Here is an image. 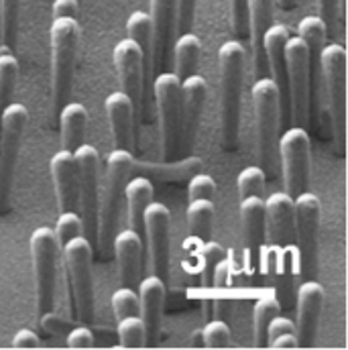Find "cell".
Instances as JSON below:
<instances>
[{
  "label": "cell",
  "mask_w": 348,
  "mask_h": 350,
  "mask_svg": "<svg viewBox=\"0 0 348 350\" xmlns=\"http://www.w3.org/2000/svg\"><path fill=\"white\" fill-rule=\"evenodd\" d=\"M247 51L241 41H226L218 49L220 84V143L226 151L239 149L241 98L245 84Z\"/></svg>",
  "instance_id": "6da1fadb"
},
{
  "label": "cell",
  "mask_w": 348,
  "mask_h": 350,
  "mask_svg": "<svg viewBox=\"0 0 348 350\" xmlns=\"http://www.w3.org/2000/svg\"><path fill=\"white\" fill-rule=\"evenodd\" d=\"M267 206V237L269 245L263 249L267 271L277 279H285L291 269L293 247V198L287 191H273L265 200Z\"/></svg>",
  "instance_id": "7a4b0ae2"
},
{
  "label": "cell",
  "mask_w": 348,
  "mask_h": 350,
  "mask_svg": "<svg viewBox=\"0 0 348 350\" xmlns=\"http://www.w3.org/2000/svg\"><path fill=\"white\" fill-rule=\"evenodd\" d=\"M135 167L133 151L126 149H112L106 159V174H104V196L98 206V232H96V247L102 255L112 247V239L118 230L120 218V200L124 198L126 179Z\"/></svg>",
  "instance_id": "3957f363"
},
{
  "label": "cell",
  "mask_w": 348,
  "mask_h": 350,
  "mask_svg": "<svg viewBox=\"0 0 348 350\" xmlns=\"http://www.w3.org/2000/svg\"><path fill=\"white\" fill-rule=\"evenodd\" d=\"M49 43H51V104L53 110L59 112L62 106L72 96L76 55L80 43L78 18L72 16L53 18L49 29Z\"/></svg>",
  "instance_id": "277c9868"
},
{
  "label": "cell",
  "mask_w": 348,
  "mask_h": 350,
  "mask_svg": "<svg viewBox=\"0 0 348 350\" xmlns=\"http://www.w3.org/2000/svg\"><path fill=\"white\" fill-rule=\"evenodd\" d=\"M62 257V245L55 230L49 226H39L31 234V259L35 275V301L37 318L45 322L55 312L57 293V265Z\"/></svg>",
  "instance_id": "5b68a950"
},
{
  "label": "cell",
  "mask_w": 348,
  "mask_h": 350,
  "mask_svg": "<svg viewBox=\"0 0 348 350\" xmlns=\"http://www.w3.org/2000/svg\"><path fill=\"white\" fill-rule=\"evenodd\" d=\"M255 126H257V157L267 179H273L277 172V139H279V92L271 78L261 76L251 90Z\"/></svg>",
  "instance_id": "8992f818"
},
{
  "label": "cell",
  "mask_w": 348,
  "mask_h": 350,
  "mask_svg": "<svg viewBox=\"0 0 348 350\" xmlns=\"http://www.w3.org/2000/svg\"><path fill=\"white\" fill-rule=\"evenodd\" d=\"M322 84L328 96L330 129L336 153L347 149V49L340 43L324 45L320 55Z\"/></svg>",
  "instance_id": "52a82bcc"
},
{
  "label": "cell",
  "mask_w": 348,
  "mask_h": 350,
  "mask_svg": "<svg viewBox=\"0 0 348 350\" xmlns=\"http://www.w3.org/2000/svg\"><path fill=\"white\" fill-rule=\"evenodd\" d=\"M320 198L312 191H302L293 198V247L297 271L304 279L318 273V234H320Z\"/></svg>",
  "instance_id": "ba28073f"
},
{
  "label": "cell",
  "mask_w": 348,
  "mask_h": 350,
  "mask_svg": "<svg viewBox=\"0 0 348 350\" xmlns=\"http://www.w3.org/2000/svg\"><path fill=\"white\" fill-rule=\"evenodd\" d=\"M92 245L84 234L72 239L62 247L66 262L70 295L74 301V316L80 324L90 326L94 320V277H92Z\"/></svg>",
  "instance_id": "9c48e42d"
},
{
  "label": "cell",
  "mask_w": 348,
  "mask_h": 350,
  "mask_svg": "<svg viewBox=\"0 0 348 350\" xmlns=\"http://www.w3.org/2000/svg\"><path fill=\"white\" fill-rule=\"evenodd\" d=\"M151 92L157 104L161 155L174 161L179 153V118H181V80L174 72H161L153 78Z\"/></svg>",
  "instance_id": "30bf717a"
},
{
  "label": "cell",
  "mask_w": 348,
  "mask_h": 350,
  "mask_svg": "<svg viewBox=\"0 0 348 350\" xmlns=\"http://www.w3.org/2000/svg\"><path fill=\"white\" fill-rule=\"evenodd\" d=\"M29 122L27 106L10 102L0 116V212L8 208L18 151Z\"/></svg>",
  "instance_id": "8fae6325"
},
{
  "label": "cell",
  "mask_w": 348,
  "mask_h": 350,
  "mask_svg": "<svg viewBox=\"0 0 348 350\" xmlns=\"http://www.w3.org/2000/svg\"><path fill=\"white\" fill-rule=\"evenodd\" d=\"M310 135L304 126H291L277 139V155L283 172L285 191L295 198L310 181Z\"/></svg>",
  "instance_id": "7c38bea8"
},
{
  "label": "cell",
  "mask_w": 348,
  "mask_h": 350,
  "mask_svg": "<svg viewBox=\"0 0 348 350\" xmlns=\"http://www.w3.org/2000/svg\"><path fill=\"white\" fill-rule=\"evenodd\" d=\"M78 163V187H80V216L84 226V237L90 245H96L98 232V206H100V155L98 149L82 143L74 151Z\"/></svg>",
  "instance_id": "4fadbf2b"
},
{
  "label": "cell",
  "mask_w": 348,
  "mask_h": 350,
  "mask_svg": "<svg viewBox=\"0 0 348 350\" xmlns=\"http://www.w3.org/2000/svg\"><path fill=\"white\" fill-rule=\"evenodd\" d=\"M143 237L147 241L149 265L153 269V275L168 281L172 261V212L165 204L153 200L145 208Z\"/></svg>",
  "instance_id": "5bb4252c"
},
{
  "label": "cell",
  "mask_w": 348,
  "mask_h": 350,
  "mask_svg": "<svg viewBox=\"0 0 348 350\" xmlns=\"http://www.w3.org/2000/svg\"><path fill=\"white\" fill-rule=\"evenodd\" d=\"M285 62H287V82L291 100V118L297 126H306L310 118V62L308 47L299 37L285 41Z\"/></svg>",
  "instance_id": "9a60e30c"
},
{
  "label": "cell",
  "mask_w": 348,
  "mask_h": 350,
  "mask_svg": "<svg viewBox=\"0 0 348 350\" xmlns=\"http://www.w3.org/2000/svg\"><path fill=\"white\" fill-rule=\"evenodd\" d=\"M241 226H243V247H245L247 275H257L263 262V249L267 243L265 198L249 196V198L241 200Z\"/></svg>",
  "instance_id": "2e32d148"
},
{
  "label": "cell",
  "mask_w": 348,
  "mask_h": 350,
  "mask_svg": "<svg viewBox=\"0 0 348 350\" xmlns=\"http://www.w3.org/2000/svg\"><path fill=\"white\" fill-rule=\"evenodd\" d=\"M208 98V82L202 74L181 80V118H179V151L187 157L193 151L204 104Z\"/></svg>",
  "instance_id": "e0dca14e"
},
{
  "label": "cell",
  "mask_w": 348,
  "mask_h": 350,
  "mask_svg": "<svg viewBox=\"0 0 348 350\" xmlns=\"http://www.w3.org/2000/svg\"><path fill=\"white\" fill-rule=\"evenodd\" d=\"M112 59L116 68V78L120 90L131 98L137 114L143 104V86H145V55L137 41L131 37L118 41L112 49Z\"/></svg>",
  "instance_id": "ac0fdd59"
},
{
  "label": "cell",
  "mask_w": 348,
  "mask_h": 350,
  "mask_svg": "<svg viewBox=\"0 0 348 350\" xmlns=\"http://www.w3.org/2000/svg\"><path fill=\"white\" fill-rule=\"evenodd\" d=\"M153 31V74L168 72L177 31V0H149Z\"/></svg>",
  "instance_id": "d6986e66"
},
{
  "label": "cell",
  "mask_w": 348,
  "mask_h": 350,
  "mask_svg": "<svg viewBox=\"0 0 348 350\" xmlns=\"http://www.w3.org/2000/svg\"><path fill=\"white\" fill-rule=\"evenodd\" d=\"M289 31L285 25H271L265 33L263 45L267 55V70H271V80L279 92V112L281 122L291 120V100H289V82H287V62H285V41Z\"/></svg>",
  "instance_id": "ffe728a7"
},
{
  "label": "cell",
  "mask_w": 348,
  "mask_h": 350,
  "mask_svg": "<svg viewBox=\"0 0 348 350\" xmlns=\"http://www.w3.org/2000/svg\"><path fill=\"white\" fill-rule=\"evenodd\" d=\"M326 291L316 279H304V283L297 287L295 293V310H297V347L310 349L316 342L318 336V326H320V316L324 308Z\"/></svg>",
  "instance_id": "44dd1931"
},
{
  "label": "cell",
  "mask_w": 348,
  "mask_h": 350,
  "mask_svg": "<svg viewBox=\"0 0 348 350\" xmlns=\"http://www.w3.org/2000/svg\"><path fill=\"white\" fill-rule=\"evenodd\" d=\"M49 172L55 187L59 210H80V187H78V163L72 151L62 149L49 161Z\"/></svg>",
  "instance_id": "7402d4cb"
},
{
  "label": "cell",
  "mask_w": 348,
  "mask_h": 350,
  "mask_svg": "<svg viewBox=\"0 0 348 350\" xmlns=\"http://www.w3.org/2000/svg\"><path fill=\"white\" fill-rule=\"evenodd\" d=\"M104 110L110 122V133L116 149H135V106L131 98L122 92L116 90L104 98Z\"/></svg>",
  "instance_id": "603a6c76"
},
{
  "label": "cell",
  "mask_w": 348,
  "mask_h": 350,
  "mask_svg": "<svg viewBox=\"0 0 348 350\" xmlns=\"http://www.w3.org/2000/svg\"><path fill=\"white\" fill-rule=\"evenodd\" d=\"M143 251H145L143 237L137 230H133V228L116 230V234L112 239V253L116 257L118 277H120L122 285L135 287L139 283Z\"/></svg>",
  "instance_id": "cb8c5ba5"
},
{
  "label": "cell",
  "mask_w": 348,
  "mask_h": 350,
  "mask_svg": "<svg viewBox=\"0 0 348 350\" xmlns=\"http://www.w3.org/2000/svg\"><path fill=\"white\" fill-rule=\"evenodd\" d=\"M165 293H168L165 281L157 275H149L139 283V316L145 324L147 342H155L159 336Z\"/></svg>",
  "instance_id": "d4e9b609"
},
{
  "label": "cell",
  "mask_w": 348,
  "mask_h": 350,
  "mask_svg": "<svg viewBox=\"0 0 348 350\" xmlns=\"http://www.w3.org/2000/svg\"><path fill=\"white\" fill-rule=\"evenodd\" d=\"M249 10V37L253 49V68L255 74L261 78L267 74V55H265V33L273 25L275 14V0H247Z\"/></svg>",
  "instance_id": "484cf974"
},
{
  "label": "cell",
  "mask_w": 348,
  "mask_h": 350,
  "mask_svg": "<svg viewBox=\"0 0 348 350\" xmlns=\"http://www.w3.org/2000/svg\"><path fill=\"white\" fill-rule=\"evenodd\" d=\"M297 37L308 47V62H310V80L314 78L316 88H320L322 82V70H320V55L326 45L328 29L324 21L318 14H308L297 25Z\"/></svg>",
  "instance_id": "4316f807"
},
{
  "label": "cell",
  "mask_w": 348,
  "mask_h": 350,
  "mask_svg": "<svg viewBox=\"0 0 348 350\" xmlns=\"http://www.w3.org/2000/svg\"><path fill=\"white\" fill-rule=\"evenodd\" d=\"M216 208L212 200H189L185 208V222H187V243L185 247H200L212 234Z\"/></svg>",
  "instance_id": "83f0119b"
},
{
  "label": "cell",
  "mask_w": 348,
  "mask_h": 350,
  "mask_svg": "<svg viewBox=\"0 0 348 350\" xmlns=\"http://www.w3.org/2000/svg\"><path fill=\"white\" fill-rule=\"evenodd\" d=\"M57 114H59V124H62V149H68L74 153L84 143V137H86V106L80 102L68 100Z\"/></svg>",
  "instance_id": "f1b7e54d"
},
{
  "label": "cell",
  "mask_w": 348,
  "mask_h": 350,
  "mask_svg": "<svg viewBox=\"0 0 348 350\" xmlns=\"http://www.w3.org/2000/svg\"><path fill=\"white\" fill-rule=\"evenodd\" d=\"M153 198H155V187H153L151 179L139 175V177H133L131 181H126L124 200H126V208H129V224L141 237H143V214H145V208L153 202Z\"/></svg>",
  "instance_id": "f546056e"
},
{
  "label": "cell",
  "mask_w": 348,
  "mask_h": 350,
  "mask_svg": "<svg viewBox=\"0 0 348 350\" xmlns=\"http://www.w3.org/2000/svg\"><path fill=\"white\" fill-rule=\"evenodd\" d=\"M202 41L198 35H193L191 31L181 33L174 41V49H172V57H174V74L183 80L191 74H196L200 57H202Z\"/></svg>",
  "instance_id": "4dcf8cb0"
},
{
  "label": "cell",
  "mask_w": 348,
  "mask_h": 350,
  "mask_svg": "<svg viewBox=\"0 0 348 350\" xmlns=\"http://www.w3.org/2000/svg\"><path fill=\"white\" fill-rule=\"evenodd\" d=\"M281 310V304L275 295H265L259 297L255 301V308H253V334H255V347L265 349L267 342H269V336H267V328L271 324V320L279 314Z\"/></svg>",
  "instance_id": "1f68e13d"
},
{
  "label": "cell",
  "mask_w": 348,
  "mask_h": 350,
  "mask_svg": "<svg viewBox=\"0 0 348 350\" xmlns=\"http://www.w3.org/2000/svg\"><path fill=\"white\" fill-rule=\"evenodd\" d=\"M23 0H0V49L14 51Z\"/></svg>",
  "instance_id": "d6a6232c"
},
{
  "label": "cell",
  "mask_w": 348,
  "mask_h": 350,
  "mask_svg": "<svg viewBox=\"0 0 348 350\" xmlns=\"http://www.w3.org/2000/svg\"><path fill=\"white\" fill-rule=\"evenodd\" d=\"M198 253H200V261H202V265H200L202 285H204L206 291H210V289H212V283H214L216 269H218V265H220L222 259L228 257V253H226V249H224L220 243L210 241V239L198 247Z\"/></svg>",
  "instance_id": "836d02e7"
},
{
  "label": "cell",
  "mask_w": 348,
  "mask_h": 350,
  "mask_svg": "<svg viewBox=\"0 0 348 350\" xmlns=\"http://www.w3.org/2000/svg\"><path fill=\"white\" fill-rule=\"evenodd\" d=\"M16 80H18V62L14 53L8 49H0V116L12 100Z\"/></svg>",
  "instance_id": "e575fe53"
},
{
  "label": "cell",
  "mask_w": 348,
  "mask_h": 350,
  "mask_svg": "<svg viewBox=\"0 0 348 350\" xmlns=\"http://www.w3.org/2000/svg\"><path fill=\"white\" fill-rule=\"evenodd\" d=\"M118 345L124 349H141L147 345V332L141 316H124L116 320Z\"/></svg>",
  "instance_id": "d590c367"
},
{
  "label": "cell",
  "mask_w": 348,
  "mask_h": 350,
  "mask_svg": "<svg viewBox=\"0 0 348 350\" xmlns=\"http://www.w3.org/2000/svg\"><path fill=\"white\" fill-rule=\"evenodd\" d=\"M265 183L267 175L259 165H249L245 167L237 177V187H239V198H249V196H259L265 198Z\"/></svg>",
  "instance_id": "8d00e7d4"
},
{
  "label": "cell",
  "mask_w": 348,
  "mask_h": 350,
  "mask_svg": "<svg viewBox=\"0 0 348 350\" xmlns=\"http://www.w3.org/2000/svg\"><path fill=\"white\" fill-rule=\"evenodd\" d=\"M55 237L59 241V245L64 247L66 243H70L72 239L84 234V226H82V216L74 210H64L59 216H57V222H55Z\"/></svg>",
  "instance_id": "74e56055"
},
{
  "label": "cell",
  "mask_w": 348,
  "mask_h": 350,
  "mask_svg": "<svg viewBox=\"0 0 348 350\" xmlns=\"http://www.w3.org/2000/svg\"><path fill=\"white\" fill-rule=\"evenodd\" d=\"M112 312L116 316V320L124 318V316H139V293L135 291V287L122 285L112 293Z\"/></svg>",
  "instance_id": "f35d334b"
},
{
  "label": "cell",
  "mask_w": 348,
  "mask_h": 350,
  "mask_svg": "<svg viewBox=\"0 0 348 350\" xmlns=\"http://www.w3.org/2000/svg\"><path fill=\"white\" fill-rule=\"evenodd\" d=\"M202 338H204V347L208 349H226L230 345V326L224 320L212 318L206 322V326L202 328Z\"/></svg>",
  "instance_id": "ab89813d"
},
{
  "label": "cell",
  "mask_w": 348,
  "mask_h": 350,
  "mask_svg": "<svg viewBox=\"0 0 348 350\" xmlns=\"http://www.w3.org/2000/svg\"><path fill=\"white\" fill-rule=\"evenodd\" d=\"M216 196V181L208 174H196L187 183V200H212Z\"/></svg>",
  "instance_id": "60d3db41"
},
{
  "label": "cell",
  "mask_w": 348,
  "mask_h": 350,
  "mask_svg": "<svg viewBox=\"0 0 348 350\" xmlns=\"http://www.w3.org/2000/svg\"><path fill=\"white\" fill-rule=\"evenodd\" d=\"M230 25L239 39L249 37V10L247 0H230Z\"/></svg>",
  "instance_id": "b9f144b4"
},
{
  "label": "cell",
  "mask_w": 348,
  "mask_h": 350,
  "mask_svg": "<svg viewBox=\"0 0 348 350\" xmlns=\"http://www.w3.org/2000/svg\"><path fill=\"white\" fill-rule=\"evenodd\" d=\"M343 4H345V0H318V16L324 21L328 33H332L336 29L338 12H340Z\"/></svg>",
  "instance_id": "7bdbcfd3"
},
{
  "label": "cell",
  "mask_w": 348,
  "mask_h": 350,
  "mask_svg": "<svg viewBox=\"0 0 348 350\" xmlns=\"http://www.w3.org/2000/svg\"><path fill=\"white\" fill-rule=\"evenodd\" d=\"M196 2L198 0H177V31H179V35L191 31L193 16H196Z\"/></svg>",
  "instance_id": "ee69618b"
},
{
  "label": "cell",
  "mask_w": 348,
  "mask_h": 350,
  "mask_svg": "<svg viewBox=\"0 0 348 350\" xmlns=\"http://www.w3.org/2000/svg\"><path fill=\"white\" fill-rule=\"evenodd\" d=\"M66 345L72 347V349H92V347H94V332L90 330V326L80 324V326H76V328L68 334Z\"/></svg>",
  "instance_id": "f6af8a7d"
},
{
  "label": "cell",
  "mask_w": 348,
  "mask_h": 350,
  "mask_svg": "<svg viewBox=\"0 0 348 350\" xmlns=\"http://www.w3.org/2000/svg\"><path fill=\"white\" fill-rule=\"evenodd\" d=\"M279 334H297V330H295V322L293 320H289V318H281L279 314L271 320V324H269V328H267V336H269V340L271 338H275V336H279ZM269 345V342H267Z\"/></svg>",
  "instance_id": "bcb514c9"
},
{
  "label": "cell",
  "mask_w": 348,
  "mask_h": 350,
  "mask_svg": "<svg viewBox=\"0 0 348 350\" xmlns=\"http://www.w3.org/2000/svg\"><path fill=\"white\" fill-rule=\"evenodd\" d=\"M51 14H53V18H59V16L78 18V14H80V0H53Z\"/></svg>",
  "instance_id": "7dc6e473"
},
{
  "label": "cell",
  "mask_w": 348,
  "mask_h": 350,
  "mask_svg": "<svg viewBox=\"0 0 348 350\" xmlns=\"http://www.w3.org/2000/svg\"><path fill=\"white\" fill-rule=\"evenodd\" d=\"M41 345L39 336L31 330V328H21L14 338H12V347L14 349H37Z\"/></svg>",
  "instance_id": "c3c4849f"
},
{
  "label": "cell",
  "mask_w": 348,
  "mask_h": 350,
  "mask_svg": "<svg viewBox=\"0 0 348 350\" xmlns=\"http://www.w3.org/2000/svg\"><path fill=\"white\" fill-rule=\"evenodd\" d=\"M271 349H297V334H279L269 340Z\"/></svg>",
  "instance_id": "681fc988"
},
{
  "label": "cell",
  "mask_w": 348,
  "mask_h": 350,
  "mask_svg": "<svg viewBox=\"0 0 348 350\" xmlns=\"http://www.w3.org/2000/svg\"><path fill=\"white\" fill-rule=\"evenodd\" d=\"M191 347H204V338H202V328H198L193 334H191V340H189Z\"/></svg>",
  "instance_id": "f907efd6"
},
{
  "label": "cell",
  "mask_w": 348,
  "mask_h": 350,
  "mask_svg": "<svg viewBox=\"0 0 348 350\" xmlns=\"http://www.w3.org/2000/svg\"><path fill=\"white\" fill-rule=\"evenodd\" d=\"M275 2H279V6H281L283 10H291V8L295 6V0H275Z\"/></svg>",
  "instance_id": "816d5d0a"
},
{
  "label": "cell",
  "mask_w": 348,
  "mask_h": 350,
  "mask_svg": "<svg viewBox=\"0 0 348 350\" xmlns=\"http://www.w3.org/2000/svg\"><path fill=\"white\" fill-rule=\"evenodd\" d=\"M80 2H82V0H80Z\"/></svg>",
  "instance_id": "f5cc1de1"
}]
</instances>
